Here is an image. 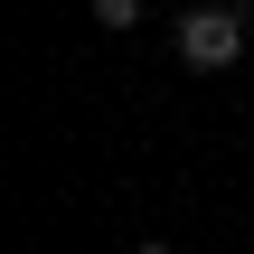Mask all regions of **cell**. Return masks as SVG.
Instances as JSON below:
<instances>
[{
  "instance_id": "obj_1",
  "label": "cell",
  "mask_w": 254,
  "mask_h": 254,
  "mask_svg": "<svg viewBox=\"0 0 254 254\" xmlns=\"http://www.w3.org/2000/svg\"><path fill=\"white\" fill-rule=\"evenodd\" d=\"M179 57H189L198 75H226V66L245 57V9H226V0H198V9L179 19Z\"/></svg>"
},
{
  "instance_id": "obj_2",
  "label": "cell",
  "mask_w": 254,
  "mask_h": 254,
  "mask_svg": "<svg viewBox=\"0 0 254 254\" xmlns=\"http://www.w3.org/2000/svg\"><path fill=\"white\" fill-rule=\"evenodd\" d=\"M85 9H94V28H141L151 0H85Z\"/></svg>"
},
{
  "instance_id": "obj_3",
  "label": "cell",
  "mask_w": 254,
  "mask_h": 254,
  "mask_svg": "<svg viewBox=\"0 0 254 254\" xmlns=\"http://www.w3.org/2000/svg\"><path fill=\"white\" fill-rule=\"evenodd\" d=\"M132 254H170V236H132Z\"/></svg>"
}]
</instances>
